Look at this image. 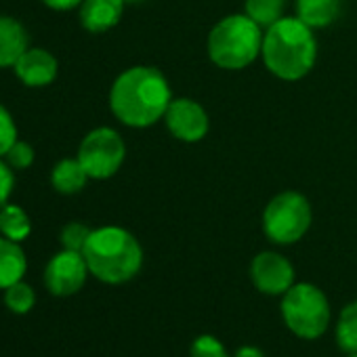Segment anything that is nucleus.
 I'll list each match as a JSON object with an SVG mask.
<instances>
[{
    "mask_svg": "<svg viewBox=\"0 0 357 357\" xmlns=\"http://www.w3.org/2000/svg\"><path fill=\"white\" fill-rule=\"evenodd\" d=\"M17 80L28 89H45L57 80L59 61L57 57L40 47H30L13 66Z\"/></svg>",
    "mask_w": 357,
    "mask_h": 357,
    "instance_id": "11",
    "label": "nucleus"
},
{
    "mask_svg": "<svg viewBox=\"0 0 357 357\" xmlns=\"http://www.w3.org/2000/svg\"><path fill=\"white\" fill-rule=\"evenodd\" d=\"M15 190V172L5 158H0V208L11 202Z\"/></svg>",
    "mask_w": 357,
    "mask_h": 357,
    "instance_id": "25",
    "label": "nucleus"
},
{
    "mask_svg": "<svg viewBox=\"0 0 357 357\" xmlns=\"http://www.w3.org/2000/svg\"><path fill=\"white\" fill-rule=\"evenodd\" d=\"M89 265L82 252L76 250H61L57 252L45 267V286L53 296H72L82 290Z\"/></svg>",
    "mask_w": 357,
    "mask_h": 357,
    "instance_id": "9",
    "label": "nucleus"
},
{
    "mask_svg": "<svg viewBox=\"0 0 357 357\" xmlns=\"http://www.w3.org/2000/svg\"><path fill=\"white\" fill-rule=\"evenodd\" d=\"M190 357H234L215 334H200L190 347Z\"/></svg>",
    "mask_w": 357,
    "mask_h": 357,
    "instance_id": "22",
    "label": "nucleus"
},
{
    "mask_svg": "<svg viewBox=\"0 0 357 357\" xmlns=\"http://www.w3.org/2000/svg\"><path fill=\"white\" fill-rule=\"evenodd\" d=\"M263 28L255 24L246 13H234L217 22L208 34L206 51L211 61L229 72L248 68L261 57Z\"/></svg>",
    "mask_w": 357,
    "mask_h": 357,
    "instance_id": "4",
    "label": "nucleus"
},
{
    "mask_svg": "<svg viewBox=\"0 0 357 357\" xmlns=\"http://www.w3.org/2000/svg\"><path fill=\"white\" fill-rule=\"evenodd\" d=\"M5 305L9 311H13L15 315H26L34 309L36 305V292L30 284H26L24 280L9 286L5 290Z\"/></svg>",
    "mask_w": 357,
    "mask_h": 357,
    "instance_id": "20",
    "label": "nucleus"
},
{
    "mask_svg": "<svg viewBox=\"0 0 357 357\" xmlns=\"http://www.w3.org/2000/svg\"><path fill=\"white\" fill-rule=\"evenodd\" d=\"M124 3H137V0H124Z\"/></svg>",
    "mask_w": 357,
    "mask_h": 357,
    "instance_id": "28",
    "label": "nucleus"
},
{
    "mask_svg": "<svg viewBox=\"0 0 357 357\" xmlns=\"http://www.w3.org/2000/svg\"><path fill=\"white\" fill-rule=\"evenodd\" d=\"M284 0H244V13L263 30L280 22L284 17Z\"/></svg>",
    "mask_w": 357,
    "mask_h": 357,
    "instance_id": "19",
    "label": "nucleus"
},
{
    "mask_svg": "<svg viewBox=\"0 0 357 357\" xmlns=\"http://www.w3.org/2000/svg\"><path fill=\"white\" fill-rule=\"evenodd\" d=\"M5 160L9 162V166H11L13 170H28V168L34 164V160H36V151H34V147H32L30 143L17 139V141L13 143V147L7 151Z\"/></svg>",
    "mask_w": 357,
    "mask_h": 357,
    "instance_id": "24",
    "label": "nucleus"
},
{
    "mask_svg": "<svg viewBox=\"0 0 357 357\" xmlns=\"http://www.w3.org/2000/svg\"><path fill=\"white\" fill-rule=\"evenodd\" d=\"M250 280L259 292L267 296H282L296 284V273L284 255L263 250L250 261Z\"/></svg>",
    "mask_w": 357,
    "mask_h": 357,
    "instance_id": "10",
    "label": "nucleus"
},
{
    "mask_svg": "<svg viewBox=\"0 0 357 357\" xmlns=\"http://www.w3.org/2000/svg\"><path fill=\"white\" fill-rule=\"evenodd\" d=\"M17 124L13 114L0 103V158H5L7 151L13 147V143L17 141Z\"/></svg>",
    "mask_w": 357,
    "mask_h": 357,
    "instance_id": "23",
    "label": "nucleus"
},
{
    "mask_svg": "<svg viewBox=\"0 0 357 357\" xmlns=\"http://www.w3.org/2000/svg\"><path fill=\"white\" fill-rule=\"evenodd\" d=\"M234 357H265V353H263L259 347H255V344H242V347L234 353Z\"/></svg>",
    "mask_w": 357,
    "mask_h": 357,
    "instance_id": "27",
    "label": "nucleus"
},
{
    "mask_svg": "<svg viewBox=\"0 0 357 357\" xmlns=\"http://www.w3.org/2000/svg\"><path fill=\"white\" fill-rule=\"evenodd\" d=\"M280 313L286 328L303 340L319 338L328 330L332 317L326 292L309 282H296L282 294Z\"/></svg>",
    "mask_w": 357,
    "mask_h": 357,
    "instance_id": "5",
    "label": "nucleus"
},
{
    "mask_svg": "<svg viewBox=\"0 0 357 357\" xmlns=\"http://www.w3.org/2000/svg\"><path fill=\"white\" fill-rule=\"evenodd\" d=\"M28 271V259L20 242L0 236V290L24 280Z\"/></svg>",
    "mask_w": 357,
    "mask_h": 357,
    "instance_id": "15",
    "label": "nucleus"
},
{
    "mask_svg": "<svg viewBox=\"0 0 357 357\" xmlns=\"http://www.w3.org/2000/svg\"><path fill=\"white\" fill-rule=\"evenodd\" d=\"M32 234L30 215L17 204H5L0 208V236H5L13 242H24Z\"/></svg>",
    "mask_w": 357,
    "mask_h": 357,
    "instance_id": "17",
    "label": "nucleus"
},
{
    "mask_svg": "<svg viewBox=\"0 0 357 357\" xmlns=\"http://www.w3.org/2000/svg\"><path fill=\"white\" fill-rule=\"evenodd\" d=\"M93 229L80 221H72L68 225H63L61 234H59V242L66 250H76V252H82L89 238H91Z\"/></svg>",
    "mask_w": 357,
    "mask_h": 357,
    "instance_id": "21",
    "label": "nucleus"
},
{
    "mask_svg": "<svg viewBox=\"0 0 357 357\" xmlns=\"http://www.w3.org/2000/svg\"><path fill=\"white\" fill-rule=\"evenodd\" d=\"M124 0H82L78 7L80 26L91 34H103L116 28L124 15Z\"/></svg>",
    "mask_w": 357,
    "mask_h": 357,
    "instance_id": "12",
    "label": "nucleus"
},
{
    "mask_svg": "<svg viewBox=\"0 0 357 357\" xmlns=\"http://www.w3.org/2000/svg\"><path fill=\"white\" fill-rule=\"evenodd\" d=\"M164 124L176 141L183 143H198L211 130L206 109L198 101L188 97H176L170 101L164 114Z\"/></svg>",
    "mask_w": 357,
    "mask_h": 357,
    "instance_id": "8",
    "label": "nucleus"
},
{
    "mask_svg": "<svg viewBox=\"0 0 357 357\" xmlns=\"http://www.w3.org/2000/svg\"><path fill=\"white\" fill-rule=\"evenodd\" d=\"M89 178L91 176L86 174V170L78 158H63L51 170V185L61 196L80 194L86 188Z\"/></svg>",
    "mask_w": 357,
    "mask_h": 357,
    "instance_id": "14",
    "label": "nucleus"
},
{
    "mask_svg": "<svg viewBox=\"0 0 357 357\" xmlns=\"http://www.w3.org/2000/svg\"><path fill=\"white\" fill-rule=\"evenodd\" d=\"M349 357H357V353H351V355H349Z\"/></svg>",
    "mask_w": 357,
    "mask_h": 357,
    "instance_id": "29",
    "label": "nucleus"
},
{
    "mask_svg": "<svg viewBox=\"0 0 357 357\" xmlns=\"http://www.w3.org/2000/svg\"><path fill=\"white\" fill-rule=\"evenodd\" d=\"M76 158L80 160L91 178L105 181V178H112L122 168L126 158V145L118 130L109 126H99L84 135L78 145Z\"/></svg>",
    "mask_w": 357,
    "mask_h": 357,
    "instance_id": "7",
    "label": "nucleus"
},
{
    "mask_svg": "<svg viewBox=\"0 0 357 357\" xmlns=\"http://www.w3.org/2000/svg\"><path fill=\"white\" fill-rule=\"evenodd\" d=\"M334 338L344 353H357V301L342 307L334 326Z\"/></svg>",
    "mask_w": 357,
    "mask_h": 357,
    "instance_id": "18",
    "label": "nucleus"
},
{
    "mask_svg": "<svg viewBox=\"0 0 357 357\" xmlns=\"http://www.w3.org/2000/svg\"><path fill=\"white\" fill-rule=\"evenodd\" d=\"M170 101V84L153 66H132L124 70L109 89L112 114L130 128H147L164 120Z\"/></svg>",
    "mask_w": 357,
    "mask_h": 357,
    "instance_id": "1",
    "label": "nucleus"
},
{
    "mask_svg": "<svg viewBox=\"0 0 357 357\" xmlns=\"http://www.w3.org/2000/svg\"><path fill=\"white\" fill-rule=\"evenodd\" d=\"M261 57L265 68L280 80H303L317 61V40L298 17H282L263 34Z\"/></svg>",
    "mask_w": 357,
    "mask_h": 357,
    "instance_id": "2",
    "label": "nucleus"
},
{
    "mask_svg": "<svg viewBox=\"0 0 357 357\" xmlns=\"http://www.w3.org/2000/svg\"><path fill=\"white\" fill-rule=\"evenodd\" d=\"M30 49V36L22 22L11 15H0V70L13 68Z\"/></svg>",
    "mask_w": 357,
    "mask_h": 357,
    "instance_id": "13",
    "label": "nucleus"
},
{
    "mask_svg": "<svg viewBox=\"0 0 357 357\" xmlns=\"http://www.w3.org/2000/svg\"><path fill=\"white\" fill-rule=\"evenodd\" d=\"M89 271L103 284H126L143 267V248L124 227L105 225L93 229L82 250Z\"/></svg>",
    "mask_w": 357,
    "mask_h": 357,
    "instance_id": "3",
    "label": "nucleus"
},
{
    "mask_svg": "<svg viewBox=\"0 0 357 357\" xmlns=\"http://www.w3.org/2000/svg\"><path fill=\"white\" fill-rule=\"evenodd\" d=\"M338 13V0H296V17L311 30L332 26Z\"/></svg>",
    "mask_w": 357,
    "mask_h": 357,
    "instance_id": "16",
    "label": "nucleus"
},
{
    "mask_svg": "<svg viewBox=\"0 0 357 357\" xmlns=\"http://www.w3.org/2000/svg\"><path fill=\"white\" fill-rule=\"evenodd\" d=\"M311 221L313 211L309 200L298 192H282L263 211V234L273 244L290 246L305 238Z\"/></svg>",
    "mask_w": 357,
    "mask_h": 357,
    "instance_id": "6",
    "label": "nucleus"
},
{
    "mask_svg": "<svg viewBox=\"0 0 357 357\" xmlns=\"http://www.w3.org/2000/svg\"><path fill=\"white\" fill-rule=\"evenodd\" d=\"M40 3H43L45 7L53 9V11H61V13H66V11H74V9H78V7L82 5V0H40Z\"/></svg>",
    "mask_w": 357,
    "mask_h": 357,
    "instance_id": "26",
    "label": "nucleus"
}]
</instances>
